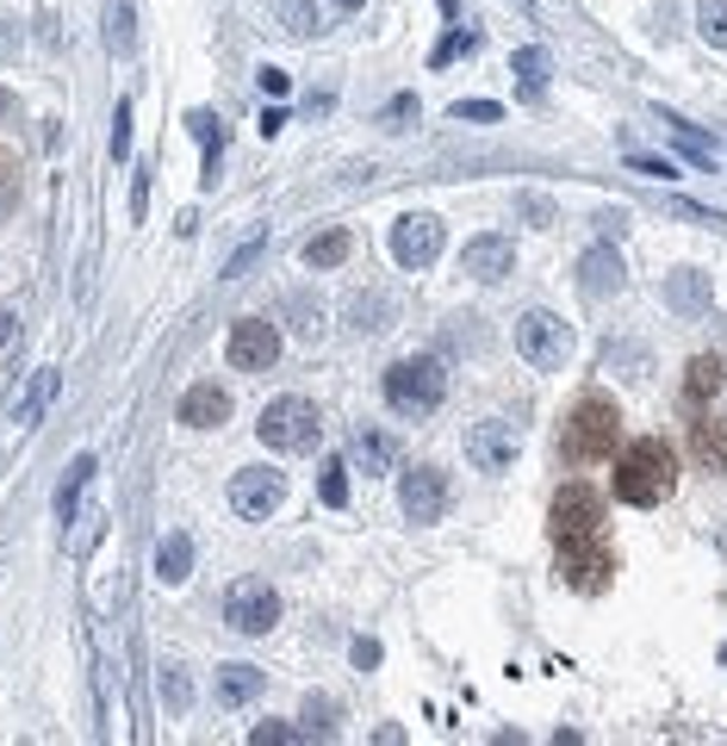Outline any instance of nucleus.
<instances>
[{
  "label": "nucleus",
  "mask_w": 727,
  "mask_h": 746,
  "mask_svg": "<svg viewBox=\"0 0 727 746\" xmlns=\"http://www.w3.org/2000/svg\"><path fill=\"white\" fill-rule=\"evenodd\" d=\"M517 87L529 94V100L547 87V56H541V51H517Z\"/></svg>",
  "instance_id": "29"
},
{
  "label": "nucleus",
  "mask_w": 727,
  "mask_h": 746,
  "mask_svg": "<svg viewBox=\"0 0 727 746\" xmlns=\"http://www.w3.org/2000/svg\"><path fill=\"white\" fill-rule=\"evenodd\" d=\"M256 256H261V237H249V244H242L237 256H230V268H225V274H242V268H249Z\"/></svg>",
  "instance_id": "39"
},
{
  "label": "nucleus",
  "mask_w": 727,
  "mask_h": 746,
  "mask_svg": "<svg viewBox=\"0 0 727 746\" xmlns=\"http://www.w3.org/2000/svg\"><path fill=\"white\" fill-rule=\"evenodd\" d=\"M691 461L703 473H727V417H696L691 423Z\"/></svg>",
  "instance_id": "19"
},
{
  "label": "nucleus",
  "mask_w": 727,
  "mask_h": 746,
  "mask_svg": "<svg viewBox=\"0 0 727 746\" xmlns=\"http://www.w3.org/2000/svg\"><path fill=\"white\" fill-rule=\"evenodd\" d=\"M709 299H715V286H709L703 268H677V274L665 280V305L684 312V317H703V312H709Z\"/></svg>",
  "instance_id": "18"
},
{
  "label": "nucleus",
  "mask_w": 727,
  "mask_h": 746,
  "mask_svg": "<svg viewBox=\"0 0 727 746\" xmlns=\"http://www.w3.org/2000/svg\"><path fill=\"white\" fill-rule=\"evenodd\" d=\"M517 348L535 374H560L572 361V324H560L554 312H522L517 317Z\"/></svg>",
  "instance_id": "6"
},
{
  "label": "nucleus",
  "mask_w": 727,
  "mask_h": 746,
  "mask_svg": "<svg viewBox=\"0 0 727 746\" xmlns=\"http://www.w3.org/2000/svg\"><path fill=\"white\" fill-rule=\"evenodd\" d=\"M249 740H256V746H280V740H299V728H293V722H256Z\"/></svg>",
  "instance_id": "36"
},
{
  "label": "nucleus",
  "mask_w": 727,
  "mask_h": 746,
  "mask_svg": "<svg viewBox=\"0 0 727 746\" xmlns=\"http://www.w3.org/2000/svg\"><path fill=\"white\" fill-rule=\"evenodd\" d=\"M355 448H361V467H373V473H386L392 461H399V442H392V435H380V430H361V442H355Z\"/></svg>",
  "instance_id": "27"
},
{
  "label": "nucleus",
  "mask_w": 727,
  "mask_h": 746,
  "mask_svg": "<svg viewBox=\"0 0 727 746\" xmlns=\"http://www.w3.org/2000/svg\"><path fill=\"white\" fill-rule=\"evenodd\" d=\"M578 293H585V299L622 293V256H616L609 244H597V249H585V256H578Z\"/></svg>",
  "instance_id": "15"
},
{
  "label": "nucleus",
  "mask_w": 727,
  "mask_h": 746,
  "mask_svg": "<svg viewBox=\"0 0 727 746\" xmlns=\"http://www.w3.org/2000/svg\"><path fill=\"white\" fill-rule=\"evenodd\" d=\"M628 162H634L641 174H659V181H672V162H659V156H634V150H628Z\"/></svg>",
  "instance_id": "40"
},
{
  "label": "nucleus",
  "mask_w": 727,
  "mask_h": 746,
  "mask_svg": "<svg viewBox=\"0 0 727 746\" xmlns=\"http://www.w3.org/2000/svg\"><path fill=\"white\" fill-rule=\"evenodd\" d=\"M256 435L268 442V448H280V454H317V442H324V423H317V404L312 399H274L268 411H261V423H256Z\"/></svg>",
  "instance_id": "3"
},
{
  "label": "nucleus",
  "mask_w": 727,
  "mask_h": 746,
  "mask_svg": "<svg viewBox=\"0 0 727 746\" xmlns=\"http://www.w3.org/2000/svg\"><path fill=\"white\" fill-rule=\"evenodd\" d=\"M280 19H286V32H293V37H317V7H312V0H286Z\"/></svg>",
  "instance_id": "32"
},
{
  "label": "nucleus",
  "mask_w": 727,
  "mask_h": 746,
  "mask_svg": "<svg viewBox=\"0 0 727 746\" xmlns=\"http://www.w3.org/2000/svg\"><path fill=\"white\" fill-rule=\"evenodd\" d=\"M305 734H317V740H329L336 734V710H329V696H305Z\"/></svg>",
  "instance_id": "31"
},
{
  "label": "nucleus",
  "mask_w": 727,
  "mask_h": 746,
  "mask_svg": "<svg viewBox=\"0 0 727 746\" xmlns=\"http://www.w3.org/2000/svg\"><path fill=\"white\" fill-rule=\"evenodd\" d=\"M225 355H230L237 374H268V367L280 361V331L268 324V317H242V324H230Z\"/></svg>",
  "instance_id": "12"
},
{
  "label": "nucleus",
  "mask_w": 727,
  "mask_h": 746,
  "mask_svg": "<svg viewBox=\"0 0 727 746\" xmlns=\"http://www.w3.org/2000/svg\"><path fill=\"white\" fill-rule=\"evenodd\" d=\"M87 473H94V454H75V461H69V473H63V491H56V517H63V522L75 517V498H82Z\"/></svg>",
  "instance_id": "26"
},
{
  "label": "nucleus",
  "mask_w": 727,
  "mask_h": 746,
  "mask_svg": "<svg viewBox=\"0 0 727 746\" xmlns=\"http://www.w3.org/2000/svg\"><path fill=\"white\" fill-rule=\"evenodd\" d=\"M442 244H448V230H442V218H430V212H404L399 225H392V261H399V268H435Z\"/></svg>",
  "instance_id": "9"
},
{
  "label": "nucleus",
  "mask_w": 727,
  "mask_h": 746,
  "mask_svg": "<svg viewBox=\"0 0 727 746\" xmlns=\"http://www.w3.org/2000/svg\"><path fill=\"white\" fill-rule=\"evenodd\" d=\"M187 125H193V138H199V150H206V174H199V181L211 187V181H218V150H225V138H218V119H211L206 106H199Z\"/></svg>",
  "instance_id": "25"
},
{
  "label": "nucleus",
  "mask_w": 727,
  "mask_h": 746,
  "mask_svg": "<svg viewBox=\"0 0 727 746\" xmlns=\"http://www.w3.org/2000/svg\"><path fill=\"white\" fill-rule=\"evenodd\" d=\"M473 44H479V32H454L448 44H435V69H442V63H454L460 51H473Z\"/></svg>",
  "instance_id": "38"
},
{
  "label": "nucleus",
  "mask_w": 727,
  "mask_h": 746,
  "mask_svg": "<svg viewBox=\"0 0 727 746\" xmlns=\"http://www.w3.org/2000/svg\"><path fill=\"white\" fill-rule=\"evenodd\" d=\"M162 703H169L174 715L193 703V678H181V666H169V672H162Z\"/></svg>",
  "instance_id": "33"
},
{
  "label": "nucleus",
  "mask_w": 727,
  "mask_h": 746,
  "mask_svg": "<svg viewBox=\"0 0 727 746\" xmlns=\"http://www.w3.org/2000/svg\"><path fill=\"white\" fill-rule=\"evenodd\" d=\"M696 32L709 37L715 51H727V0H696Z\"/></svg>",
  "instance_id": "28"
},
{
  "label": "nucleus",
  "mask_w": 727,
  "mask_h": 746,
  "mask_svg": "<svg viewBox=\"0 0 727 746\" xmlns=\"http://www.w3.org/2000/svg\"><path fill=\"white\" fill-rule=\"evenodd\" d=\"M348 256H355V237H348V230H324V237L305 244V261H312V268H343Z\"/></svg>",
  "instance_id": "24"
},
{
  "label": "nucleus",
  "mask_w": 727,
  "mask_h": 746,
  "mask_svg": "<svg viewBox=\"0 0 727 746\" xmlns=\"http://www.w3.org/2000/svg\"><path fill=\"white\" fill-rule=\"evenodd\" d=\"M522 212H529V218H541V225H547V218H554V199H522Z\"/></svg>",
  "instance_id": "44"
},
{
  "label": "nucleus",
  "mask_w": 727,
  "mask_h": 746,
  "mask_svg": "<svg viewBox=\"0 0 727 746\" xmlns=\"http://www.w3.org/2000/svg\"><path fill=\"white\" fill-rule=\"evenodd\" d=\"M336 7H343V13H361V7H367V0H336Z\"/></svg>",
  "instance_id": "47"
},
{
  "label": "nucleus",
  "mask_w": 727,
  "mask_h": 746,
  "mask_svg": "<svg viewBox=\"0 0 727 746\" xmlns=\"http://www.w3.org/2000/svg\"><path fill=\"white\" fill-rule=\"evenodd\" d=\"M510 268H517V244H510V237L491 230V237H473L467 244V274L473 280H503Z\"/></svg>",
  "instance_id": "17"
},
{
  "label": "nucleus",
  "mask_w": 727,
  "mask_h": 746,
  "mask_svg": "<svg viewBox=\"0 0 727 746\" xmlns=\"http://www.w3.org/2000/svg\"><path fill=\"white\" fill-rule=\"evenodd\" d=\"M225 623L237 628V635H268V628L280 623V591L268 585V579H237V585L225 591Z\"/></svg>",
  "instance_id": "8"
},
{
  "label": "nucleus",
  "mask_w": 727,
  "mask_h": 746,
  "mask_svg": "<svg viewBox=\"0 0 727 746\" xmlns=\"http://www.w3.org/2000/svg\"><path fill=\"white\" fill-rule=\"evenodd\" d=\"M517 454H522L517 430L498 423V417H485V423H473V430H467V461L479 473H510V467H517Z\"/></svg>",
  "instance_id": "13"
},
{
  "label": "nucleus",
  "mask_w": 727,
  "mask_h": 746,
  "mask_svg": "<svg viewBox=\"0 0 727 746\" xmlns=\"http://www.w3.org/2000/svg\"><path fill=\"white\" fill-rule=\"evenodd\" d=\"M286 504V473L274 467H237L230 473V510L242 522H268Z\"/></svg>",
  "instance_id": "7"
},
{
  "label": "nucleus",
  "mask_w": 727,
  "mask_h": 746,
  "mask_svg": "<svg viewBox=\"0 0 727 746\" xmlns=\"http://www.w3.org/2000/svg\"><path fill=\"white\" fill-rule=\"evenodd\" d=\"M677 486V454L672 442H659V435H641V442H622L616 448V498L634 504V510H653L665 504Z\"/></svg>",
  "instance_id": "2"
},
{
  "label": "nucleus",
  "mask_w": 727,
  "mask_h": 746,
  "mask_svg": "<svg viewBox=\"0 0 727 746\" xmlns=\"http://www.w3.org/2000/svg\"><path fill=\"white\" fill-rule=\"evenodd\" d=\"M317 491H324V504H336V510H343V504H348V467H343V461H329V467H324V479H317Z\"/></svg>",
  "instance_id": "34"
},
{
  "label": "nucleus",
  "mask_w": 727,
  "mask_h": 746,
  "mask_svg": "<svg viewBox=\"0 0 727 746\" xmlns=\"http://www.w3.org/2000/svg\"><path fill=\"white\" fill-rule=\"evenodd\" d=\"M547 536H554V548L560 541H597L604 536V491L585 486V479L560 486L547 504Z\"/></svg>",
  "instance_id": "4"
},
{
  "label": "nucleus",
  "mask_w": 727,
  "mask_h": 746,
  "mask_svg": "<svg viewBox=\"0 0 727 746\" xmlns=\"http://www.w3.org/2000/svg\"><path fill=\"white\" fill-rule=\"evenodd\" d=\"M261 87H268V94H286L293 82H286V69H261Z\"/></svg>",
  "instance_id": "43"
},
{
  "label": "nucleus",
  "mask_w": 727,
  "mask_h": 746,
  "mask_svg": "<svg viewBox=\"0 0 727 746\" xmlns=\"http://www.w3.org/2000/svg\"><path fill=\"white\" fill-rule=\"evenodd\" d=\"M448 399V374L435 361H399L386 367V404L404 417H430L435 404Z\"/></svg>",
  "instance_id": "5"
},
{
  "label": "nucleus",
  "mask_w": 727,
  "mask_h": 746,
  "mask_svg": "<svg viewBox=\"0 0 727 746\" xmlns=\"http://www.w3.org/2000/svg\"><path fill=\"white\" fill-rule=\"evenodd\" d=\"M51 399H56V374H37V380L25 386V399H19V423H32V417L44 411Z\"/></svg>",
  "instance_id": "30"
},
{
  "label": "nucleus",
  "mask_w": 727,
  "mask_h": 746,
  "mask_svg": "<svg viewBox=\"0 0 727 746\" xmlns=\"http://www.w3.org/2000/svg\"><path fill=\"white\" fill-rule=\"evenodd\" d=\"M392 119H399V125L416 119V100H411V94H399V100H392Z\"/></svg>",
  "instance_id": "45"
},
{
  "label": "nucleus",
  "mask_w": 727,
  "mask_h": 746,
  "mask_svg": "<svg viewBox=\"0 0 727 746\" xmlns=\"http://www.w3.org/2000/svg\"><path fill=\"white\" fill-rule=\"evenodd\" d=\"M399 510L411 522H435L448 510V473L430 467V461H416V467L399 473Z\"/></svg>",
  "instance_id": "10"
},
{
  "label": "nucleus",
  "mask_w": 727,
  "mask_h": 746,
  "mask_svg": "<svg viewBox=\"0 0 727 746\" xmlns=\"http://www.w3.org/2000/svg\"><path fill=\"white\" fill-rule=\"evenodd\" d=\"M721 666H727V647H721Z\"/></svg>",
  "instance_id": "48"
},
{
  "label": "nucleus",
  "mask_w": 727,
  "mask_h": 746,
  "mask_svg": "<svg viewBox=\"0 0 727 746\" xmlns=\"http://www.w3.org/2000/svg\"><path fill=\"white\" fill-rule=\"evenodd\" d=\"M106 51L138 56V13H131V0H112V7H106Z\"/></svg>",
  "instance_id": "22"
},
{
  "label": "nucleus",
  "mask_w": 727,
  "mask_h": 746,
  "mask_svg": "<svg viewBox=\"0 0 727 746\" xmlns=\"http://www.w3.org/2000/svg\"><path fill=\"white\" fill-rule=\"evenodd\" d=\"M174 417H181L187 430H218V423H230V392H225V386H211V380H199V386L181 392Z\"/></svg>",
  "instance_id": "14"
},
{
  "label": "nucleus",
  "mask_w": 727,
  "mask_h": 746,
  "mask_svg": "<svg viewBox=\"0 0 727 746\" xmlns=\"http://www.w3.org/2000/svg\"><path fill=\"white\" fill-rule=\"evenodd\" d=\"M672 150H677V156H691L703 174H715V169H721V156H715V143L703 138V131H691V125H677V119H672Z\"/></svg>",
  "instance_id": "23"
},
{
  "label": "nucleus",
  "mask_w": 727,
  "mask_h": 746,
  "mask_svg": "<svg viewBox=\"0 0 727 746\" xmlns=\"http://www.w3.org/2000/svg\"><path fill=\"white\" fill-rule=\"evenodd\" d=\"M355 666H361V672H367V666H380V647H373V641H355Z\"/></svg>",
  "instance_id": "42"
},
{
  "label": "nucleus",
  "mask_w": 727,
  "mask_h": 746,
  "mask_svg": "<svg viewBox=\"0 0 727 746\" xmlns=\"http://www.w3.org/2000/svg\"><path fill=\"white\" fill-rule=\"evenodd\" d=\"M261 691H268V672H261V666H242V660L218 666V696H225L230 710H237V703H256Z\"/></svg>",
  "instance_id": "20"
},
{
  "label": "nucleus",
  "mask_w": 727,
  "mask_h": 746,
  "mask_svg": "<svg viewBox=\"0 0 727 746\" xmlns=\"http://www.w3.org/2000/svg\"><path fill=\"white\" fill-rule=\"evenodd\" d=\"M187 573H193V541H187V529H174L156 548V579L162 585H187Z\"/></svg>",
  "instance_id": "21"
},
{
  "label": "nucleus",
  "mask_w": 727,
  "mask_h": 746,
  "mask_svg": "<svg viewBox=\"0 0 727 746\" xmlns=\"http://www.w3.org/2000/svg\"><path fill=\"white\" fill-rule=\"evenodd\" d=\"M143 206H150V181H143V169H138V181H131V212L143 218Z\"/></svg>",
  "instance_id": "41"
},
{
  "label": "nucleus",
  "mask_w": 727,
  "mask_h": 746,
  "mask_svg": "<svg viewBox=\"0 0 727 746\" xmlns=\"http://www.w3.org/2000/svg\"><path fill=\"white\" fill-rule=\"evenodd\" d=\"M721 386H727V355H696V361L684 367V392H677V404H684V411H703Z\"/></svg>",
  "instance_id": "16"
},
{
  "label": "nucleus",
  "mask_w": 727,
  "mask_h": 746,
  "mask_svg": "<svg viewBox=\"0 0 727 746\" xmlns=\"http://www.w3.org/2000/svg\"><path fill=\"white\" fill-rule=\"evenodd\" d=\"M609 573H616V560L604 554V536L597 541H560V579H566V591L597 597V591H609Z\"/></svg>",
  "instance_id": "11"
},
{
  "label": "nucleus",
  "mask_w": 727,
  "mask_h": 746,
  "mask_svg": "<svg viewBox=\"0 0 727 746\" xmlns=\"http://www.w3.org/2000/svg\"><path fill=\"white\" fill-rule=\"evenodd\" d=\"M112 156H131V100H119V119H112Z\"/></svg>",
  "instance_id": "37"
},
{
  "label": "nucleus",
  "mask_w": 727,
  "mask_h": 746,
  "mask_svg": "<svg viewBox=\"0 0 727 746\" xmlns=\"http://www.w3.org/2000/svg\"><path fill=\"white\" fill-rule=\"evenodd\" d=\"M616 448H622V404L609 392H578L566 423H560L566 467H604V461H616Z\"/></svg>",
  "instance_id": "1"
},
{
  "label": "nucleus",
  "mask_w": 727,
  "mask_h": 746,
  "mask_svg": "<svg viewBox=\"0 0 727 746\" xmlns=\"http://www.w3.org/2000/svg\"><path fill=\"white\" fill-rule=\"evenodd\" d=\"M0 212H13V174H0Z\"/></svg>",
  "instance_id": "46"
},
{
  "label": "nucleus",
  "mask_w": 727,
  "mask_h": 746,
  "mask_svg": "<svg viewBox=\"0 0 727 746\" xmlns=\"http://www.w3.org/2000/svg\"><path fill=\"white\" fill-rule=\"evenodd\" d=\"M448 112H454V119H473V125H498V119H503L498 100H454Z\"/></svg>",
  "instance_id": "35"
}]
</instances>
